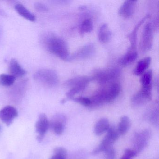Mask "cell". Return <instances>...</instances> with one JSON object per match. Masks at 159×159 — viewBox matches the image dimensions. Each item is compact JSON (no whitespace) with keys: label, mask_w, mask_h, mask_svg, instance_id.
<instances>
[{"label":"cell","mask_w":159,"mask_h":159,"mask_svg":"<svg viewBox=\"0 0 159 159\" xmlns=\"http://www.w3.org/2000/svg\"><path fill=\"white\" fill-rule=\"evenodd\" d=\"M47 50L51 53L66 61H68L70 57L68 47L66 42L62 38L50 34L43 40Z\"/></svg>","instance_id":"6da1fadb"},{"label":"cell","mask_w":159,"mask_h":159,"mask_svg":"<svg viewBox=\"0 0 159 159\" xmlns=\"http://www.w3.org/2000/svg\"><path fill=\"white\" fill-rule=\"evenodd\" d=\"M34 80L38 84L48 88H52L57 85L59 79L58 74L54 70L43 69L34 74Z\"/></svg>","instance_id":"7a4b0ae2"},{"label":"cell","mask_w":159,"mask_h":159,"mask_svg":"<svg viewBox=\"0 0 159 159\" xmlns=\"http://www.w3.org/2000/svg\"><path fill=\"white\" fill-rule=\"evenodd\" d=\"M120 75V70L118 68L102 69L94 72L92 80H94L100 84L110 83L117 80Z\"/></svg>","instance_id":"3957f363"},{"label":"cell","mask_w":159,"mask_h":159,"mask_svg":"<svg viewBox=\"0 0 159 159\" xmlns=\"http://www.w3.org/2000/svg\"><path fill=\"white\" fill-rule=\"evenodd\" d=\"M119 135L120 134L117 129L114 127H110L104 139L100 145L93 151L92 154L96 155L105 152L107 149L112 146V144L119 138Z\"/></svg>","instance_id":"277c9868"},{"label":"cell","mask_w":159,"mask_h":159,"mask_svg":"<svg viewBox=\"0 0 159 159\" xmlns=\"http://www.w3.org/2000/svg\"><path fill=\"white\" fill-rule=\"evenodd\" d=\"M153 39V25L152 23H147L143 29L140 47L143 52H148L152 47Z\"/></svg>","instance_id":"5b68a950"},{"label":"cell","mask_w":159,"mask_h":159,"mask_svg":"<svg viewBox=\"0 0 159 159\" xmlns=\"http://www.w3.org/2000/svg\"><path fill=\"white\" fill-rule=\"evenodd\" d=\"M121 87L119 84L112 83L107 87L98 91L104 103H110L115 100L120 93Z\"/></svg>","instance_id":"8992f818"},{"label":"cell","mask_w":159,"mask_h":159,"mask_svg":"<svg viewBox=\"0 0 159 159\" xmlns=\"http://www.w3.org/2000/svg\"><path fill=\"white\" fill-rule=\"evenodd\" d=\"M95 52V47L92 43L84 45L77 50L71 56H70L69 61L73 60H84L92 57Z\"/></svg>","instance_id":"52a82bcc"},{"label":"cell","mask_w":159,"mask_h":159,"mask_svg":"<svg viewBox=\"0 0 159 159\" xmlns=\"http://www.w3.org/2000/svg\"><path fill=\"white\" fill-rule=\"evenodd\" d=\"M92 80V78L87 76H78L66 81L65 82V86L70 89L76 88L83 91Z\"/></svg>","instance_id":"ba28073f"},{"label":"cell","mask_w":159,"mask_h":159,"mask_svg":"<svg viewBox=\"0 0 159 159\" xmlns=\"http://www.w3.org/2000/svg\"><path fill=\"white\" fill-rule=\"evenodd\" d=\"M150 134L148 131L145 130L135 135L134 138V150L139 153L148 145Z\"/></svg>","instance_id":"9c48e42d"},{"label":"cell","mask_w":159,"mask_h":159,"mask_svg":"<svg viewBox=\"0 0 159 159\" xmlns=\"http://www.w3.org/2000/svg\"><path fill=\"white\" fill-rule=\"evenodd\" d=\"M49 123L46 114L44 113L40 114L35 125L36 132L38 134L37 139L39 142H41L43 139L45 134L49 129Z\"/></svg>","instance_id":"30bf717a"},{"label":"cell","mask_w":159,"mask_h":159,"mask_svg":"<svg viewBox=\"0 0 159 159\" xmlns=\"http://www.w3.org/2000/svg\"><path fill=\"white\" fill-rule=\"evenodd\" d=\"M152 89L141 88V90L132 97L131 102L134 107H140L150 101L152 99Z\"/></svg>","instance_id":"8fae6325"},{"label":"cell","mask_w":159,"mask_h":159,"mask_svg":"<svg viewBox=\"0 0 159 159\" xmlns=\"http://www.w3.org/2000/svg\"><path fill=\"white\" fill-rule=\"evenodd\" d=\"M18 115V111L12 106H6L0 111V120L8 126L12 123Z\"/></svg>","instance_id":"7c38bea8"},{"label":"cell","mask_w":159,"mask_h":159,"mask_svg":"<svg viewBox=\"0 0 159 159\" xmlns=\"http://www.w3.org/2000/svg\"><path fill=\"white\" fill-rule=\"evenodd\" d=\"M65 118L62 115H57L49 123V127L53 130L55 134L61 135L65 130Z\"/></svg>","instance_id":"4fadbf2b"},{"label":"cell","mask_w":159,"mask_h":159,"mask_svg":"<svg viewBox=\"0 0 159 159\" xmlns=\"http://www.w3.org/2000/svg\"><path fill=\"white\" fill-rule=\"evenodd\" d=\"M136 1H125L120 7L118 13L125 18L131 17L135 11Z\"/></svg>","instance_id":"5bb4252c"},{"label":"cell","mask_w":159,"mask_h":159,"mask_svg":"<svg viewBox=\"0 0 159 159\" xmlns=\"http://www.w3.org/2000/svg\"><path fill=\"white\" fill-rule=\"evenodd\" d=\"M9 70L11 75L16 78H21L25 75L26 70L21 66L18 61L15 59H12L9 64Z\"/></svg>","instance_id":"9a60e30c"},{"label":"cell","mask_w":159,"mask_h":159,"mask_svg":"<svg viewBox=\"0 0 159 159\" xmlns=\"http://www.w3.org/2000/svg\"><path fill=\"white\" fill-rule=\"evenodd\" d=\"M111 37L112 33L107 24H103L98 30V41L103 43H107L110 40Z\"/></svg>","instance_id":"2e32d148"},{"label":"cell","mask_w":159,"mask_h":159,"mask_svg":"<svg viewBox=\"0 0 159 159\" xmlns=\"http://www.w3.org/2000/svg\"><path fill=\"white\" fill-rule=\"evenodd\" d=\"M149 15L146 16L144 18L141 19V21H139V23L136 25L133 31L128 35V38L131 43V47L129 50H135L136 46L137 37V33L139 30L141 26L143 25V23H145L146 20L149 18Z\"/></svg>","instance_id":"e0dca14e"},{"label":"cell","mask_w":159,"mask_h":159,"mask_svg":"<svg viewBox=\"0 0 159 159\" xmlns=\"http://www.w3.org/2000/svg\"><path fill=\"white\" fill-rule=\"evenodd\" d=\"M138 57L137 52L135 50H129L127 52L121 57L119 64L122 66H127L135 61Z\"/></svg>","instance_id":"ac0fdd59"},{"label":"cell","mask_w":159,"mask_h":159,"mask_svg":"<svg viewBox=\"0 0 159 159\" xmlns=\"http://www.w3.org/2000/svg\"><path fill=\"white\" fill-rule=\"evenodd\" d=\"M151 58L150 57H146L139 60L134 70V74L136 76H140L146 72L150 65Z\"/></svg>","instance_id":"d6986e66"},{"label":"cell","mask_w":159,"mask_h":159,"mask_svg":"<svg viewBox=\"0 0 159 159\" xmlns=\"http://www.w3.org/2000/svg\"><path fill=\"white\" fill-rule=\"evenodd\" d=\"M110 127L109 120L107 118H102L96 123L94 128V133L96 135H101L107 132Z\"/></svg>","instance_id":"ffe728a7"},{"label":"cell","mask_w":159,"mask_h":159,"mask_svg":"<svg viewBox=\"0 0 159 159\" xmlns=\"http://www.w3.org/2000/svg\"><path fill=\"white\" fill-rule=\"evenodd\" d=\"M15 9L17 13L25 19L31 22H35L36 21L35 16L30 12L23 4L21 3L16 4L15 6Z\"/></svg>","instance_id":"44dd1931"},{"label":"cell","mask_w":159,"mask_h":159,"mask_svg":"<svg viewBox=\"0 0 159 159\" xmlns=\"http://www.w3.org/2000/svg\"><path fill=\"white\" fill-rule=\"evenodd\" d=\"M131 122L129 117L124 116L121 117L117 130L120 135H124L130 129Z\"/></svg>","instance_id":"7402d4cb"},{"label":"cell","mask_w":159,"mask_h":159,"mask_svg":"<svg viewBox=\"0 0 159 159\" xmlns=\"http://www.w3.org/2000/svg\"><path fill=\"white\" fill-rule=\"evenodd\" d=\"M152 70H149L143 73L140 80L142 88L145 89H152Z\"/></svg>","instance_id":"603a6c76"},{"label":"cell","mask_w":159,"mask_h":159,"mask_svg":"<svg viewBox=\"0 0 159 159\" xmlns=\"http://www.w3.org/2000/svg\"><path fill=\"white\" fill-rule=\"evenodd\" d=\"M93 23L90 18L84 19L81 24L80 32L82 35L90 33L93 30Z\"/></svg>","instance_id":"cb8c5ba5"},{"label":"cell","mask_w":159,"mask_h":159,"mask_svg":"<svg viewBox=\"0 0 159 159\" xmlns=\"http://www.w3.org/2000/svg\"><path fill=\"white\" fill-rule=\"evenodd\" d=\"M16 78L11 75L7 74H0V84L3 86H10L15 82Z\"/></svg>","instance_id":"d4e9b609"},{"label":"cell","mask_w":159,"mask_h":159,"mask_svg":"<svg viewBox=\"0 0 159 159\" xmlns=\"http://www.w3.org/2000/svg\"><path fill=\"white\" fill-rule=\"evenodd\" d=\"M71 100H73L76 103L81 104L84 107H90L91 105V101L90 98L86 97H80L78 98H73Z\"/></svg>","instance_id":"484cf974"},{"label":"cell","mask_w":159,"mask_h":159,"mask_svg":"<svg viewBox=\"0 0 159 159\" xmlns=\"http://www.w3.org/2000/svg\"><path fill=\"white\" fill-rule=\"evenodd\" d=\"M105 152L106 159H115L116 153L112 146L107 149Z\"/></svg>","instance_id":"4316f807"},{"label":"cell","mask_w":159,"mask_h":159,"mask_svg":"<svg viewBox=\"0 0 159 159\" xmlns=\"http://www.w3.org/2000/svg\"><path fill=\"white\" fill-rule=\"evenodd\" d=\"M54 153L55 155H59L66 159L67 157V152L66 149L62 147L55 148L54 150Z\"/></svg>","instance_id":"83f0119b"},{"label":"cell","mask_w":159,"mask_h":159,"mask_svg":"<svg viewBox=\"0 0 159 159\" xmlns=\"http://www.w3.org/2000/svg\"><path fill=\"white\" fill-rule=\"evenodd\" d=\"M35 8L37 11L39 12L47 11H48V8L46 5L41 3H35Z\"/></svg>","instance_id":"f1b7e54d"},{"label":"cell","mask_w":159,"mask_h":159,"mask_svg":"<svg viewBox=\"0 0 159 159\" xmlns=\"http://www.w3.org/2000/svg\"><path fill=\"white\" fill-rule=\"evenodd\" d=\"M137 153L134 150L131 149H126L125 150L124 155L129 157L130 158H133L136 156Z\"/></svg>","instance_id":"f546056e"},{"label":"cell","mask_w":159,"mask_h":159,"mask_svg":"<svg viewBox=\"0 0 159 159\" xmlns=\"http://www.w3.org/2000/svg\"><path fill=\"white\" fill-rule=\"evenodd\" d=\"M50 159H66L64 158V157H62V156H59V155H55L54 154L52 157H51Z\"/></svg>","instance_id":"4dcf8cb0"},{"label":"cell","mask_w":159,"mask_h":159,"mask_svg":"<svg viewBox=\"0 0 159 159\" xmlns=\"http://www.w3.org/2000/svg\"><path fill=\"white\" fill-rule=\"evenodd\" d=\"M120 159H132V158H129V157H126V156L123 155V156Z\"/></svg>","instance_id":"1f68e13d"},{"label":"cell","mask_w":159,"mask_h":159,"mask_svg":"<svg viewBox=\"0 0 159 159\" xmlns=\"http://www.w3.org/2000/svg\"><path fill=\"white\" fill-rule=\"evenodd\" d=\"M1 127H0V130H1Z\"/></svg>","instance_id":"d6a6232c"}]
</instances>
